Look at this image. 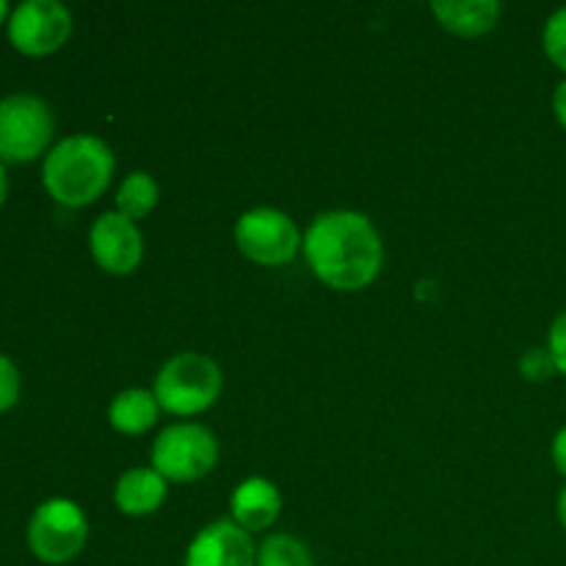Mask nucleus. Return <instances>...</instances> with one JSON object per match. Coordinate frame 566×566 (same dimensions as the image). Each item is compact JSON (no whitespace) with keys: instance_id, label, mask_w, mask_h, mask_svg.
Masks as SVG:
<instances>
[{"instance_id":"nucleus-25","label":"nucleus","mask_w":566,"mask_h":566,"mask_svg":"<svg viewBox=\"0 0 566 566\" xmlns=\"http://www.w3.org/2000/svg\"><path fill=\"white\" fill-rule=\"evenodd\" d=\"M6 17H11L9 14V3H6V0H0V22H6Z\"/></svg>"},{"instance_id":"nucleus-13","label":"nucleus","mask_w":566,"mask_h":566,"mask_svg":"<svg viewBox=\"0 0 566 566\" xmlns=\"http://www.w3.org/2000/svg\"><path fill=\"white\" fill-rule=\"evenodd\" d=\"M116 509L130 517H147V514L158 512L160 503L166 501V479L155 473L153 468H136L127 470L114 490Z\"/></svg>"},{"instance_id":"nucleus-2","label":"nucleus","mask_w":566,"mask_h":566,"mask_svg":"<svg viewBox=\"0 0 566 566\" xmlns=\"http://www.w3.org/2000/svg\"><path fill=\"white\" fill-rule=\"evenodd\" d=\"M114 177V153L88 133L64 138L48 153L42 182L50 197L64 208H83L99 199Z\"/></svg>"},{"instance_id":"nucleus-7","label":"nucleus","mask_w":566,"mask_h":566,"mask_svg":"<svg viewBox=\"0 0 566 566\" xmlns=\"http://www.w3.org/2000/svg\"><path fill=\"white\" fill-rule=\"evenodd\" d=\"M302 243L296 224L282 210L258 208L235 221V247L241 249L243 258L258 265H269V269L287 265L296 258Z\"/></svg>"},{"instance_id":"nucleus-20","label":"nucleus","mask_w":566,"mask_h":566,"mask_svg":"<svg viewBox=\"0 0 566 566\" xmlns=\"http://www.w3.org/2000/svg\"><path fill=\"white\" fill-rule=\"evenodd\" d=\"M547 352H551L558 374L566 376V310L553 321L551 335H547Z\"/></svg>"},{"instance_id":"nucleus-9","label":"nucleus","mask_w":566,"mask_h":566,"mask_svg":"<svg viewBox=\"0 0 566 566\" xmlns=\"http://www.w3.org/2000/svg\"><path fill=\"white\" fill-rule=\"evenodd\" d=\"M88 249H92V258L99 269L125 276L142 263L144 238L136 221L125 219L122 213H103L88 232Z\"/></svg>"},{"instance_id":"nucleus-23","label":"nucleus","mask_w":566,"mask_h":566,"mask_svg":"<svg viewBox=\"0 0 566 566\" xmlns=\"http://www.w3.org/2000/svg\"><path fill=\"white\" fill-rule=\"evenodd\" d=\"M6 197H9V177H6V166L0 160V205L6 202Z\"/></svg>"},{"instance_id":"nucleus-16","label":"nucleus","mask_w":566,"mask_h":566,"mask_svg":"<svg viewBox=\"0 0 566 566\" xmlns=\"http://www.w3.org/2000/svg\"><path fill=\"white\" fill-rule=\"evenodd\" d=\"M254 566H313V556L296 536L274 534L258 547Z\"/></svg>"},{"instance_id":"nucleus-14","label":"nucleus","mask_w":566,"mask_h":566,"mask_svg":"<svg viewBox=\"0 0 566 566\" xmlns=\"http://www.w3.org/2000/svg\"><path fill=\"white\" fill-rule=\"evenodd\" d=\"M158 398L155 392L142 390V387H130V390H122L119 396L111 401L108 407V423L114 426L119 434L138 437L144 431H149L158 420Z\"/></svg>"},{"instance_id":"nucleus-22","label":"nucleus","mask_w":566,"mask_h":566,"mask_svg":"<svg viewBox=\"0 0 566 566\" xmlns=\"http://www.w3.org/2000/svg\"><path fill=\"white\" fill-rule=\"evenodd\" d=\"M553 114H556L558 125L566 130V81L558 83L556 94H553Z\"/></svg>"},{"instance_id":"nucleus-24","label":"nucleus","mask_w":566,"mask_h":566,"mask_svg":"<svg viewBox=\"0 0 566 566\" xmlns=\"http://www.w3.org/2000/svg\"><path fill=\"white\" fill-rule=\"evenodd\" d=\"M558 520H562V528L566 531V486L562 495H558Z\"/></svg>"},{"instance_id":"nucleus-12","label":"nucleus","mask_w":566,"mask_h":566,"mask_svg":"<svg viewBox=\"0 0 566 566\" xmlns=\"http://www.w3.org/2000/svg\"><path fill=\"white\" fill-rule=\"evenodd\" d=\"M431 14L446 31L457 36H484L495 28L501 17V3L495 0H434Z\"/></svg>"},{"instance_id":"nucleus-11","label":"nucleus","mask_w":566,"mask_h":566,"mask_svg":"<svg viewBox=\"0 0 566 566\" xmlns=\"http://www.w3.org/2000/svg\"><path fill=\"white\" fill-rule=\"evenodd\" d=\"M232 523L247 534H260L276 523L282 512V495L269 479H247L235 486L230 497Z\"/></svg>"},{"instance_id":"nucleus-6","label":"nucleus","mask_w":566,"mask_h":566,"mask_svg":"<svg viewBox=\"0 0 566 566\" xmlns=\"http://www.w3.org/2000/svg\"><path fill=\"white\" fill-rule=\"evenodd\" d=\"M219 442L205 426L175 423L158 434L153 446V470L175 484L199 481L213 470Z\"/></svg>"},{"instance_id":"nucleus-15","label":"nucleus","mask_w":566,"mask_h":566,"mask_svg":"<svg viewBox=\"0 0 566 566\" xmlns=\"http://www.w3.org/2000/svg\"><path fill=\"white\" fill-rule=\"evenodd\" d=\"M155 205H158V182L147 171L127 175L119 193H116V213H122L130 221H138L153 213Z\"/></svg>"},{"instance_id":"nucleus-1","label":"nucleus","mask_w":566,"mask_h":566,"mask_svg":"<svg viewBox=\"0 0 566 566\" xmlns=\"http://www.w3.org/2000/svg\"><path fill=\"white\" fill-rule=\"evenodd\" d=\"M304 254L313 274L343 293L368 287L385 263L379 230L354 210L321 213L304 235Z\"/></svg>"},{"instance_id":"nucleus-3","label":"nucleus","mask_w":566,"mask_h":566,"mask_svg":"<svg viewBox=\"0 0 566 566\" xmlns=\"http://www.w3.org/2000/svg\"><path fill=\"white\" fill-rule=\"evenodd\" d=\"M221 368L213 359L197 352H182L160 368L155 379V398L169 415L191 418L213 407L221 396Z\"/></svg>"},{"instance_id":"nucleus-5","label":"nucleus","mask_w":566,"mask_h":566,"mask_svg":"<svg viewBox=\"0 0 566 566\" xmlns=\"http://www.w3.org/2000/svg\"><path fill=\"white\" fill-rule=\"evenodd\" d=\"M53 114L33 94H9L0 99V160L28 164L48 149L53 138Z\"/></svg>"},{"instance_id":"nucleus-17","label":"nucleus","mask_w":566,"mask_h":566,"mask_svg":"<svg viewBox=\"0 0 566 566\" xmlns=\"http://www.w3.org/2000/svg\"><path fill=\"white\" fill-rule=\"evenodd\" d=\"M542 44H545L547 59H551L558 70L566 72V9H558L556 14H551V20L545 22Z\"/></svg>"},{"instance_id":"nucleus-4","label":"nucleus","mask_w":566,"mask_h":566,"mask_svg":"<svg viewBox=\"0 0 566 566\" xmlns=\"http://www.w3.org/2000/svg\"><path fill=\"white\" fill-rule=\"evenodd\" d=\"M88 523L77 503L53 497L36 506L28 523V547L44 564H66L86 547Z\"/></svg>"},{"instance_id":"nucleus-10","label":"nucleus","mask_w":566,"mask_h":566,"mask_svg":"<svg viewBox=\"0 0 566 566\" xmlns=\"http://www.w3.org/2000/svg\"><path fill=\"white\" fill-rule=\"evenodd\" d=\"M258 547L252 534L235 525L232 520H219L193 536L188 545L186 566H254Z\"/></svg>"},{"instance_id":"nucleus-8","label":"nucleus","mask_w":566,"mask_h":566,"mask_svg":"<svg viewBox=\"0 0 566 566\" xmlns=\"http://www.w3.org/2000/svg\"><path fill=\"white\" fill-rule=\"evenodd\" d=\"M72 14L59 0H25L9 17V42L22 55H50L66 44Z\"/></svg>"},{"instance_id":"nucleus-19","label":"nucleus","mask_w":566,"mask_h":566,"mask_svg":"<svg viewBox=\"0 0 566 566\" xmlns=\"http://www.w3.org/2000/svg\"><path fill=\"white\" fill-rule=\"evenodd\" d=\"M20 398V370L6 354H0V412H9Z\"/></svg>"},{"instance_id":"nucleus-21","label":"nucleus","mask_w":566,"mask_h":566,"mask_svg":"<svg viewBox=\"0 0 566 566\" xmlns=\"http://www.w3.org/2000/svg\"><path fill=\"white\" fill-rule=\"evenodd\" d=\"M553 464H556L558 473L566 479V426L562 431L556 434V440H553Z\"/></svg>"},{"instance_id":"nucleus-18","label":"nucleus","mask_w":566,"mask_h":566,"mask_svg":"<svg viewBox=\"0 0 566 566\" xmlns=\"http://www.w3.org/2000/svg\"><path fill=\"white\" fill-rule=\"evenodd\" d=\"M520 374L528 381H547L558 374V368L547 348H531L520 357Z\"/></svg>"}]
</instances>
